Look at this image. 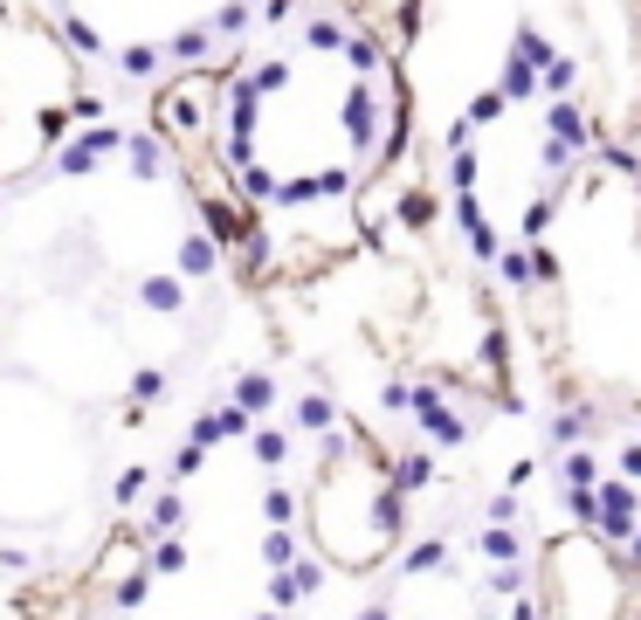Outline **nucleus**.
I'll return each instance as SVG.
<instances>
[{"label": "nucleus", "mask_w": 641, "mask_h": 620, "mask_svg": "<svg viewBox=\"0 0 641 620\" xmlns=\"http://www.w3.org/2000/svg\"><path fill=\"white\" fill-rule=\"evenodd\" d=\"M0 118H8V70H0Z\"/></svg>", "instance_id": "nucleus-5"}, {"label": "nucleus", "mask_w": 641, "mask_h": 620, "mask_svg": "<svg viewBox=\"0 0 641 620\" xmlns=\"http://www.w3.org/2000/svg\"><path fill=\"white\" fill-rule=\"evenodd\" d=\"M538 620H628L634 607V565L601 530H559L538 551Z\"/></svg>", "instance_id": "nucleus-4"}, {"label": "nucleus", "mask_w": 641, "mask_h": 620, "mask_svg": "<svg viewBox=\"0 0 641 620\" xmlns=\"http://www.w3.org/2000/svg\"><path fill=\"white\" fill-rule=\"evenodd\" d=\"M41 14L70 62L131 83H180L221 76V62L241 56L262 0H41Z\"/></svg>", "instance_id": "nucleus-2"}, {"label": "nucleus", "mask_w": 641, "mask_h": 620, "mask_svg": "<svg viewBox=\"0 0 641 620\" xmlns=\"http://www.w3.org/2000/svg\"><path fill=\"white\" fill-rule=\"evenodd\" d=\"M401 76L366 21L339 8H290L276 41L214 76L207 152L235 187V214L262 235H311L324 207L352 201L401 152Z\"/></svg>", "instance_id": "nucleus-1"}, {"label": "nucleus", "mask_w": 641, "mask_h": 620, "mask_svg": "<svg viewBox=\"0 0 641 620\" xmlns=\"http://www.w3.org/2000/svg\"><path fill=\"white\" fill-rule=\"evenodd\" d=\"M401 482L393 462L372 434H331L324 428V455H318V482L304 490V517H311V545L324 565L339 572H372L401 551Z\"/></svg>", "instance_id": "nucleus-3"}]
</instances>
